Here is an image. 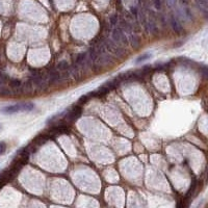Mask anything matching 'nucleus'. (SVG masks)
<instances>
[{"label":"nucleus","instance_id":"4","mask_svg":"<svg viewBox=\"0 0 208 208\" xmlns=\"http://www.w3.org/2000/svg\"><path fill=\"white\" fill-rule=\"evenodd\" d=\"M111 40L113 41L115 43L119 45V46L125 48L128 46L129 44V41L127 39V35L123 32V30H122L120 27H115V28L113 29V31H111Z\"/></svg>","mask_w":208,"mask_h":208},{"label":"nucleus","instance_id":"7","mask_svg":"<svg viewBox=\"0 0 208 208\" xmlns=\"http://www.w3.org/2000/svg\"><path fill=\"white\" fill-rule=\"evenodd\" d=\"M13 95V90L7 85H0V97H7Z\"/></svg>","mask_w":208,"mask_h":208},{"label":"nucleus","instance_id":"3","mask_svg":"<svg viewBox=\"0 0 208 208\" xmlns=\"http://www.w3.org/2000/svg\"><path fill=\"white\" fill-rule=\"evenodd\" d=\"M34 104L30 103V102H26V103H18V104H14V105H9V106H5V107L1 108V113H4V115H13V113H20V111H31L34 109Z\"/></svg>","mask_w":208,"mask_h":208},{"label":"nucleus","instance_id":"2","mask_svg":"<svg viewBox=\"0 0 208 208\" xmlns=\"http://www.w3.org/2000/svg\"><path fill=\"white\" fill-rule=\"evenodd\" d=\"M93 46L95 47V49L98 53L99 57H100L101 64L103 65V67H105V66H111V65L115 64L117 59L115 57L111 56L109 53H108L107 50L105 49V47L103 46V44H102V42H101L100 39H99L97 42L93 45Z\"/></svg>","mask_w":208,"mask_h":208},{"label":"nucleus","instance_id":"6","mask_svg":"<svg viewBox=\"0 0 208 208\" xmlns=\"http://www.w3.org/2000/svg\"><path fill=\"white\" fill-rule=\"evenodd\" d=\"M70 64L67 62V60H60V62H58L56 66H55V69L58 70L59 72H65V71L68 70V68H69Z\"/></svg>","mask_w":208,"mask_h":208},{"label":"nucleus","instance_id":"1","mask_svg":"<svg viewBox=\"0 0 208 208\" xmlns=\"http://www.w3.org/2000/svg\"><path fill=\"white\" fill-rule=\"evenodd\" d=\"M99 39L101 40L103 46L105 47V49L107 50L108 53L113 57H115L116 59H124L127 57V50H125V48L119 46L117 43L113 42L110 38L104 37V35H100Z\"/></svg>","mask_w":208,"mask_h":208},{"label":"nucleus","instance_id":"5","mask_svg":"<svg viewBox=\"0 0 208 208\" xmlns=\"http://www.w3.org/2000/svg\"><path fill=\"white\" fill-rule=\"evenodd\" d=\"M170 25H171V27L173 28V30L177 34H181L182 32L184 31L181 22H180L178 18L176 16H174V15H171V16H170Z\"/></svg>","mask_w":208,"mask_h":208},{"label":"nucleus","instance_id":"8","mask_svg":"<svg viewBox=\"0 0 208 208\" xmlns=\"http://www.w3.org/2000/svg\"><path fill=\"white\" fill-rule=\"evenodd\" d=\"M196 3H197L198 7L206 15L207 14V0H196Z\"/></svg>","mask_w":208,"mask_h":208},{"label":"nucleus","instance_id":"10","mask_svg":"<svg viewBox=\"0 0 208 208\" xmlns=\"http://www.w3.org/2000/svg\"><path fill=\"white\" fill-rule=\"evenodd\" d=\"M118 23H119L118 15H113V16H110V18H109V24H110V26L116 27Z\"/></svg>","mask_w":208,"mask_h":208},{"label":"nucleus","instance_id":"12","mask_svg":"<svg viewBox=\"0 0 208 208\" xmlns=\"http://www.w3.org/2000/svg\"><path fill=\"white\" fill-rule=\"evenodd\" d=\"M167 2H168L169 6H174L176 4V0H167Z\"/></svg>","mask_w":208,"mask_h":208},{"label":"nucleus","instance_id":"13","mask_svg":"<svg viewBox=\"0 0 208 208\" xmlns=\"http://www.w3.org/2000/svg\"><path fill=\"white\" fill-rule=\"evenodd\" d=\"M180 2H181L182 5H187L188 4V0H180Z\"/></svg>","mask_w":208,"mask_h":208},{"label":"nucleus","instance_id":"11","mask_svg":"<svg viewBox=\"0 0 208 208\" xmlns=\"http://www.w3.org/2000/svg\"><path fill=\"white\" fill-rule=\"evenodd\" d=\"M5 151H6V144L4 142H0V155H2Z\"/></svg>","mask_w":208,"mask_h":208},{"label":"nucleus","instance_id":"9","mask_svg":"<svg viewBox=\"0 0 208 208\" xmlns=\"http://www.w3.org/2000/svg\"><path fill=\"white\" fill-rule=\"evenodd\" d=\"M152 56V55L150 54V53H144L143 55H141V56H138V58H136V64H139V63H142V62H144V60H147V59H149Z\"/></svg>","mask_w":208,"mask_h":208}]
</instances>
